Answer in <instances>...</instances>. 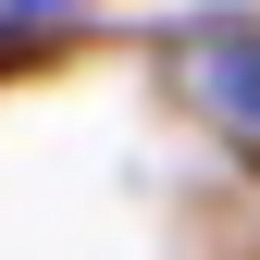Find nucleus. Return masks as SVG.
<instances>
[{"label": "nucleus", "mask_w": 260, "mask_h": 260, "mask_svg": "<svg viewBox=\"0 0 260 260\" xmlns=\"http://www.w3.org/2000/svg\"><path fill=\"white\" fill-rule=\"evenodd\" d=\"M199 100H211L223 124H248V137H260V38H223V50H199Z\"/></svg>", "instance_id": "f257e3e1"}]
</instances>
